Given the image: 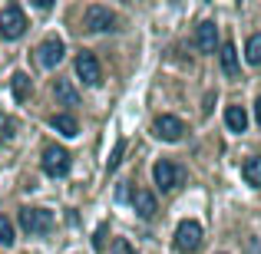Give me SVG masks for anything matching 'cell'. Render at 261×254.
Segmentation results:
<instances>
[{
  "instance_id": "cell-1",
  "label": "cell",
  "mask_w": 261,
  "mask_h": 254,
  "mask_svg": "<svg viewBox=\"0 0 261 254\" xmlns=\"http://www.w3.org/2000/svg\"><path fill=\"white\" fill-rule=\"evenodd\" d=\"M53 224H57L53 211H46V208H20V228H23L27 235H50Z\"/></svg>"
},
{
  "instance_id": "cell-2",
  "label": "cell",
  "mask_w": 261,
  "mask_h": 254,
  "mask_svg": "<svg viewBox=\"0 0 261 254\" xmlns=\"http://www.w3.org/2000/svg\"><path fill=\"white\" fill-rule=\"evenodd\" d=\"M27 33V17L17 4H7L0 10V37L4 40H20Z\"/></svg>"
},
{
  "instance_id": "cell-3",
  "label": "cell",
  "mask_w": 261,
  "mask_h": 254,
  "mask_svg": "<svg viewBox=\"0 0 261 254\" xmlns=\"http://www.w3.org/2000/svg\"><path fill=\"white\" fill-rule=\"evenodd\" d=\"M152 178H155V185H159L162 191H172V188H178V185L185 182V168L175 165V162H169V159H162V162H155Z\"/></svg>"
},
{
  "instance_id": "cell-4",
  "label": "cell",
  "mask_w": 261,
  "mask_h": 254,
  "mask_svg": "<svg viewBox=\"0 0 261 254\" xmlns=\"http://www.w3.org/2000/svg\"><path fill=\"white\" fill-rule=\"evenodd\" d=\"M83 23H86L89 33H109V30H116V23H119V20H116V13L109 10V7L93 4V7H86Z\"/></svg>"
},
{
  "instance_id": "cell-5",
  "label": "cell",
  "mask_w": 261,
  "mask_h": 254,
  "mask_svg": "<svg viewBox=\"0 0 261 254\" xmlns=\"http://www.w3.org/2000/svg\"><path fill=\"white\" fill-rule=\"evenodd\" d=\"M70 165H73V159H70V152H66L63 146H46L43 149V172L46 175L63 178L66 172H70Z\"/></svg>"
},
{
  "instance_id": "cell-6",
  "label": "cell",
  "mask_w": 261,
  "mask_h": 254,
  "mask_svg": "<svg viewBox=\"0 0 261 254\" xmlns=\"http://www.w3.org/2000/svg\"><path fill=\"white\" fill-rule=\"evenodd\" d=\"M198 244H202V224L189 218V221H182L175 228V248L182 254H192V251H198Z\"/></svg>"
},
{
  "instance_id": "cell-7",
  "label": "cell",
  "mask_w": 261,
  "mask_h": 254,
  "mask_svg": "<svg viewBox=\"0 0 261 254\" xmlns=\"http://www.w3.org/2000/svg\"><path fill=\"white\" fill-rule=\"evenodd\" d=\"M76 76L83 79L86 86H99L102 83V66H99V60L93 57V53H80L76 57Z\"/></svg>"
},
{
  "instance_id": "cell-8",
  "label": "cell",
  "mask_w": 261,
  "mask_h": 254,
  "mask_svg": "<svg viewBox=\"0 0 261 254\" xmlns=\"http://www.w3.org/2000/svg\"><path fill=\"white\" fill-rule=\"evenodd\" d=\"M152 132L159 135L162 142H178L185 135V122L175 119V116H159V119L152 122Z\"/></svg>"
},
{
  "instance_id": "cell-9",
  "label": "cell",
  "mask_w": 261,
  "mask_h": 254,
  "mask_svg": "<svg viewBox=\"0 0 261 254\" xmlns=\"http://www.w3.org/2000/svg\"><path fill=\"white\" fill-rule=\"evenodd\" d=\"M63 40H57V37H50V40H43L40 43V50H37V60H40V66H46V70H53V66L63 60Z\"/></svg>"
},
{
  "instance_id": "cell-10",
  "label": "cell",
  "mask_w": 261,
  "mask_h": 254,
  "mask_svg": "<svg viewBox=\"0 0 261 254\" xmlns=\"http://www.w3.org/2000/svg\"><path fill=\"white\" fill-rule=\"evenodd\" d=\"M129 202H133L136 215L146 218V221H149V218H155V211H159V205H155V195H152V191H146V188H136Z\"/></svg>"
},
{
  "instance_id": "cell-11",
  "label": "cell",
  "mask_w": 261,
  "mask_h": 254,
  "mask_svg": "<svg viewBox=\"0 0 261 254\" xmlns=\"http://www.w3.org/2000/svg\"><path fill=\"white\" fill-rule=\"evenodd\" d=\"M195 46L202 53H215L218 50V26L215 23H198L195 30Z\"/></svg>"
},
{
  "instance_id": "cell-12",
  "label": "cell",
  "mask_w": 261,
  "mask_h": 254,
  "mask_svg": "<svg viewBox=\"0 0 261 254\" xmlns=\"http://www.w3.org/2000/svg\"><path fill=\"white\" fill-rule=\"evenodd\" d=\"M53 96H57L60 106H80V93L73 89L70 79H57V83H53Z\"/></svg>"
},
{
  "instance_id": "cell-13",
  "label": "cell",
  "mask_w": 261,
  "mask_h": 254,
  "mask_svg": "<svg viewBox=\"0 0 261 254\" xmlns=\"http://www.w3.org/2000/svg\"><path fill=\"white\" fill-rule=\"evenodd\" d=\"M50 126L57 129L60 135H66V139H73V135L80 132V122L73 119L70 112H57V116H50Z\"/></svg>"
},
{
  "instance_id": "cell-14",
  "label": "cell",
  "mask_w": 261,
  "mask_h": 254,
  "mask_svg": "<svg viewBox=\"0 0 261 254\" xmlns=\"http://www.w3.org/2000/svg\"><path fill=\"white\" fill-rule=\"evenodd\" d=\"M225 126H228L231 132H245V129H248V112H245L242 106H228L225 109Z\"/></svg>"
},
{
  "instance_id": "cell-15",
  "label": "cell",
  "mask_w": 261,
  "mask_h": 254,
  "mask_svg": "<svg viewBox=\"0 0 261 254\" xmlns=\"http://www.w3.org/2000/svg\"><path fill=\"white\" fill-rule=\"evenodd\" d=\"M218 57H222V70H225V76H231V79H235L242 66H238V50L231 46V40L222 46V53H218Z\"/></svg>"
},
{
  "instance_id": "cell-16",
  "label": "cell",
  "mask_w": 261,
  "mask_h": 254,
  "mask_svg": "<svg viewBox=\"0 0 261 254\" xmlns=\"http://www.w3.org/2000/svg\"><path fill=\"white\" fill-rule=\"evenodd\" d=\"M10 89H13V99L17 102H27L30 99V76L27 73H13V79H10Z\"/></svg>"
},
{
  "instance_id": "cell-17",
  "label": "cell",
  "mask_w": 261,
  "mask_h": 254,
  "mask_svg": "<svg viewBox=\"0 0 261 254\" xmlns=\"http://www.w3.org/2000/svg\"><path fill=\"white\" fill-rule=\"evenodd\" d=\"M242 178L248 185H255V188H261V155H251V159L242 165Z\"/></svg>"
},
{
  "instance_id": "cell-18",
  "label": "cell",
  "mask_w": 261,
  "mask_h": 254,
  "mask_svg": "<svg viewBox=\"0 0 261 254\" xmlns=\"http://www.w3.org/2000/svg\"><path fill=\"white\" fill-rule=\"evenodd\" d=\"M245 60L251 66H261V33H251L248 43H245Z\"/></svg>"
},
{
  "instance_id": "cell-19",
  "label": "cell",
  "mask_w": 261,
  "mask_h": 254,
  "mask_svg": "<svg viewBox=\"0 0 261 254\" xmlns=\"http://www.w3.org/2000/svg\"><path fill=\"white\" fill-rule=\"evenodd\" d=\"M13 135H17V122H13L10 116L0 112V142H10Z\"/></svg>"
},
{
  "instance_id": "cell-20",
  "label": "cell",
  "mask_w": 261,
  "mask_h": 254,
  "mask_svg": "<svg viewBox=\"0 0 261 254\" xmlns=\"http://www.w3.org/2000/svg\"><path fill=\"white\" fill-rule=\"evenodd\" d=\"M13 241H17V238H13V224H10V218L0 215V244L7 248V244H13Z\"/></svg>"
},
{
  "instance_id": "cell-21",
  "label": "cell",
  "mask_w": 261,
  "mask_h": 254,
  "mask_svg": "<svg viewBox=\"0 0 261 254\" xmlns=\"http://www.w3.org/2000/svg\"><path fill=\"white\" fill-rule=\"evenodd\" d=\"M122 152H126V142H116V149H113V155H109V162H106V168H116V165H119V162H122Z\"/></svg>"
},
{
  "instance_id": "cell-22",
  "label": "cell",
  "mask_w": 261,
  "mask_h": 254,
  "mask_svg": "<svg viewBox=\"0 0 261 254\" xmlns=\"http://www.w3.org/2000/svg\"><path fill=\"white\" fill-rule=\"evenodd\" d=\"M113 254H136V251H133V244H129L126 238H116V241H113Z\"/></svg>"
},
{
  "instance_id": "cell-23",
  "label": "cell",
  "mask_w": 261,
  "mask_h": 254,
  "mask_svg": "<svg viewBox=\"0 0 261 254\" xmlns=\"http://www.w3.org/2000/svg\"><path fill=\"white\" fill-rule=\"evenodd\" d=\"M102 244H106V224H99V228H96V238H93L96 251H102Z\"/></svg>"
},
{
  "instance_id": "cell-24",
  "label": "cell",
  "mask_w": 261,
  "mask_h": 254,
  "mask_svg": "<svg viewBox=\"0 0 261 254\" xmlns=\"http://www.w3.org/2000/svg\"><path fill=\"white\" fill-rule=\"evenodd\" d=\"M116 198H119V202H126V198H133V191H129V182H122V185H119V191H116Z\"/></svg>"
},
{
  "instance_id": "cell-25",
  "label": "cell",
  "mask_w": 261,
  "mask_h": 254,
  "mask_svg": "<svg viewBox=\"0 0 261 254\" xmlns=\"http://www.w3.org/2000/svg\"><path fill=\"white\" fill-rule=\"evenodd\" d=\"M255 119L261 122V96H258V102H255Z\"/></svg>"
}]
</instances>
